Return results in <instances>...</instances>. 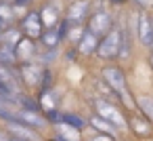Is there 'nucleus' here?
Segmentation results:
<instances>
[{
    "mask_svg": "<svg viewBox=\"0 0 153 141\" xmlns=\"http://www.w3.org/2000/svg\"><path fill=\"white\" fill-rule=\"evenodd\" d=\"M122 40H124V32L120 28H111L99 40V46H97L99 59H113V57H117L120 51H122Z\"/></svg>",
    "mask_w": 153,
    "mask_h": 141,
    "instance_id": "f257e3e1",
    "label": "nucleus"
},
{
    "mask_svg": "<svg viewBox=\"0 0 153 141\" xmlns=\"http://www.w3.org/2000/svg\"><path fill=\"white\" fill-rule=\"evenodd\" d=\"M101 76H103V80L107 82V86H109L113 93H117L122 99L128 101V84H126V76H124V72H122L120 68L107 65V68H103Z\"/></svg>",
    "mask_w": 153,
    "mask_h": 141,
    "instance_id": "f03ea898",
    "label": "nucleus"
},
{
    "mask_svg": "<svg viewBox=\"0 0 153 141\" xmlns=\"http://www.w3.org/2000/svg\"><path fill=\"white\" fill-rule=\"evenodd\" d=\"M94 110H97V114H99L101 118L109 120L113 126H117V128H126V126H128L126 116H124L122 110H117L113 103H109V101H105V99H97V101H94Z\"/></svg>",
    "mask_w": 153,
    "mask_h": 141,
    "instance_id": "7ed1b4c3",
    "label": "nucleus"
},
{
    "mask_svg": "<svg viewBox=\"0 0 153 141\" xmlns=\"http://www.w3.org/2000/svg\"><path fill=\"white\" fill-rule=\"evenodd\" d=\"M111 28H113V19H111V15L107 11H97L88 19V30L94 32L97 36H105Z\"/></svg>",
    "mask_w": 153,
    "mask_h": 141,
    "instance_id": "20e7f679",
    "label": "nucleus"
},
{
    "mask_svg": "<svg viewBox=\"0 0 153 141\" xmlns=\"http://www.w3.org/2000/svg\"><path fill=\"white\" fill-rule=\"evenodd\" d=\"M136 34H138V40H140L145 46H153V19H151L145 11L138 15Z\"/></svg>",
    "mask_w": 153,
    "mask_h": 141,
    "instance_id": "39448f33",
    "label": "nucleus"
},
{
    "mask_svg": "<svg viewBox=\"0 0 153 141\" xmlns=\"http://www.w3.org/2000/svg\"><path fill=\"white\" fill-rule=\"evenodd\" d=\"M42 28H44V23H42V19H40L38 13H30L21 21V32H25V36L27 38H34V40L42 36V32H44Z\"/></svg>",
    "mask_w": 153,
    "mask_h": 141,
    "instance_id": "423d86ee",
    "label": "nucleus"
},
{
    "mask_svg": "<svg viewBox=\"0 0 153 141\" xmlns=\"http://www.w3.org/2000/svg\"><path fill=\"white\" fill-rule=\"evenodd\" d=\"M9 135L13 137V139H23V141H40V137H38V133L32 128V126H27V124H23V122H9Z\"/></svg>",
    "mask_w": 153,
    "mask_h": 141,
    "instance_id": "0eeeda50",
    "label": "nucleus"
},
{
    "mask_svg": "<svg viewBox=\"0 0 153 141\" xmlns=\"http://www.w3.org/2000/svg\"><path fill=\"white\" fill-rule=\"evenodd\" d=\"M17 120L23 122V124H27V126H32V128H44L46 126V118L40 116V112L27 110V107L17 110Z\"/></svg>",
    "mask_w": 153,
    "mask_h": 141,
    "instance_id": "6e6552de",
    "label": "nucleus"
},
{
    "mask_svg": "<svg viewBox=\"0 0 153 141\" xmlns=\"http://www.w3.org/2000/svg\"><path fill=\"white\" fill-rule=\"evenodd\" d=\"M67 34V28L65 26H53V28H46V32H42V44L46 49H55L59 44V40Z\"/></svg>",
    "mask_w": 153,
    "mask_h": 141,
    "instance_id": "1a4fd4ad",
    "label": "nucleus"
},
{
    "mask_svg": "<svg viewBox=\"0 0 153 141\" xmlns=\"http://www.w3.org/2000/svg\"><path fill=\"white\" fill-rule=\"evenodd\" d=\"M15 53H17V61H25L30 63V59L36 55V44H34V38H21L17 44H15Z\"/></svg>",
    "mask_w": 153,
    "mask_h": 141,
    "instance_id": "9d476101",
    "label": "nucleus"
},
{
    "mask_svg": "<svg viewBox=\"0 0 153 141\" xmlns=\"http://www.w3.org/2000/svg\"><path fill=\"white\" fill-rule=\"evenodd\" d=\"M97 46H99V36L90 30H84L80 42H78V51L82 55H92V53H97Z\"/></svg>",
    "mask_w": 153,
    "mask_h": 141,
    "instance_id": "9b49d317",
    "label": "nucleus"
},
{
    "mask_svg": "<svg viewBox=\"0 0 153 141\" xmlns=\"http://www.w3.org/2000/svg\"><path fill=\"white\" fill-rule=\"evenodd\" d=\"M21 76H23V82H25L27 86H36V84L42 82L44 72H42L38 65H34V63H23V65H21Z\"/></svg>",
    "mask_w": 153,
    "mask_h": 141,
    "instance_id": "f8f14e48",
    "label": "nucleus"
},
{
    "mask_svg": "<svg viewBox=\"0 0 153 141\" xmlns=\"http://www.w3.org/2000/svg\"><path fill=\"white\" fill-rule=\"evenodd\" d=\"M15 61H17L15 46H13V44H7V42H0V63H4V65H13Z\"/></svg>",
    "mask_w": 153,
    "mask_h": 141,
    "instance_id": "ddd939ff",
    "label": "nucleus"
},
{
    "mask_svg": "<svg viewBox=\"0 0 153 141\" xmlns=\"http://www.w3.org/2000/svg\"><path fill=\"white\" fill-rule=\"evenodd\" d=\"M0 82H2L11 93H17V84H15V76L11 74V70H9V65H4V63H0Z\"/></svg>",
    "mask_w": 153,
    "mask_h": 141,
    "instance_id": "4468645a",
    "label": "nucleus"
},
{
    "mask_svg": "<svg viewBox=\"0 0 153 141\" xmlns=\"http://www.w3.org/2000/svg\"><path fill=\"white\" fill-rule=\"evenodd\" d=\"M90 124H92V126H94L97 130H101V133H107V135H111V133H115V128H117V126H113V124H111L109 120H105V118H101L99 114L90 118Z\"/></svg>",
    "mask_w": 153,
    "mask_h": 141,
    "instance_id": "2eb2a0df",
    "label": "nucleus"
},
{
    "mask_svg": "<svg viewBox=\"0 0 153 141\" xmlns=\"http://www.w3.org/2000/svg\"><path fill=\"white\" fill-rule=\"evenodd\" d=\"M61 122H63L65 126L74 128V130H82V128L86 126V122H84L80 116H76V114H61Z\"/></svg>",
    "mask_w": 153,
    "mask_h": 141,
    "instance_id": "dca6fc26",
    "label": "nucleus"
},
{
    "mask_svg": "<svg viewBox=\"0 0 153 141\" xmlns=\"http://www.w3.org/2000/svg\"><path fill=\"white\" fill-rule=\"evenodd\" d=\"M40 19H42L44 28H53V26H57L59 13H57V9H55V7H46V9L40 13Z\"/></svg>",
    "mask_w": 153,
    "mask_h": 141,
    "instance_id": "f3484780",
    "label": "nucleus"
},
{
    "mask_svg": "<svg viewBox=\"0 0 153 141\" xmlns=\"http://www.w3.org/2000/svg\"><path fill=\"white\" fill-rule=\"evenodd\" d=\"M86 2H78V4H74L71 9H69V13H67V19L71 21V23H78L84 15H86Z\"/></svg>",
    "mask_w": 153,
    "mask_h": 141,
    "instance_id": "a211bd4d",
    "label": "nucleus"
},
{
    "mask_svg": "<svg viewBox=\"0 0 153 141\" xmlns=\"http://www.w3.org/2000/svg\"><path fill=\"white\" fill-rule=\"evenodd\" d=\"M21 40V32L19 30H11V28H7L2 34H0V42H7V44H17Z\"/></svg>",
    "mask_w": 153,
    "mask_h": 141,
    "instance_id": "6ab92c4d",
    "label": "nucleus"
},
{
    "mask_svg": "<svg viewBox=\"0 0 153 141\" xmlns=\"http://www.w3.org/2000/svg\"><path fill=\"white\" fill-rule=\"evenodd\" d=\"M136 103H138V107L149 116V118H153V99H147V97H138L136 99Z\"/></svg>",
    "mask_w": 153,
    "mask_h": 141,
    "instance_id": "aec40b11",
    "label": "nucleus"
},
{
    "mask_svg": "<svg viewBox=\"0 0 153 141\" xmlns=\"http://www.w3.org/2000/svg\"><path fill=\"white\" fill-rule=\"evenodd\" d=\"M132 128H134V133H138V135H149V133L153 130L145 120H136V118L132 120Z\"/></svg>",
    "mask_w": 153,
    "mask_h": 141,
    "instance_id": "412c9836",
    "label": "nucleus"
},
{
    "mask_svg": "<svg viewBox=\"0 0 153 141\" xmlns=\"http://www.w3.org/2000/svg\"><path fill=\"white\" fill-rule=\"evenodd\" d=\"M0 17H2L7 23L13 21V9L11 7H4V4H0Z\"/></svg>",
    "mask_w": 153,
    "mask_h": 141,
    "instance_id": "4be33fe9",
    "label": "nucleus"
},
{
    "mask_svg": "<svg viewBox=\"0 0 153 141\" xmlns=\"http://www.w3.org/2000/svg\"><path fill=\"white\" fill-rule=\"evenodd\" d=\"M92 141H113V139H111V135H107V133H101V135H97Z\"/></svg>",
    "mask_w": 153,
    "mask_h": 141,
    "instance_id": "5701e85b",
    "label": "nucleus"
},
{
    "mask_svg": "<svg viewBox=\"0 0 153 141\" xmlns=\"http://www.w3.org/2000/svg\"><path fill=\"white\" fill-rule=\"evenodd\" d=\"M0 93H2V95H11V91H9V88H7L2 82H0ZM11 97H13V95H11Z\"/></svg>",
    "mask_w": 153,
    "mask_h": 141,
    "instance_id": "b1692460",
    "label": "nucleus"
},
{
    "mask_svg": "<svg viewBox=\"0 0 153 141\" xmlns=\"http://www.w3.org/2000/svg\"><path fill=\"white\" fill-rule=\"evenodd\" d=\"M0 141H11V139H9V133H4V130H0Z\"/></svg>",
    "mask_w": 153,
    "mask_h": 141,
    "instance_id": "393cba45",
    "label": "nucleus"
},
{
    "mask_svg": "<svg viewBox=\"0 0 153 141\" xmlns=\"http://www.w3.org/2000/svg\"><path fill=\"white\" fill-rule=\"evenodd\" d=\"M149 63H151V68H153V53H151V57H149Z\"/></svg>",
    "mask_w": 153,
    "mask_h": 141,
    "instance_id": "a878e982",
    "label": "nucleus"
},
{
    "mask_svg": "<svg viewBox=\"0 0 153 141\" xmlns=\"http://www.w3.org/2000/svg\"><path fill=\"white\" fill-rule=\"evenodd\" d=\"M11 141H23V139H11Z\"/></svg>",
    "mask_w": 153,
    "mask_h": 141,
    "instance_id": "bb28decb",
    "label": "nucleus"
},
{
    "mask_svg": "<svg viewBox=\"0 0 153 141\" xmlns=\"http://www.w3.org/2000/svg\"><path fill=\"white\" fill-rule=\"evenodd\" d=\"M53 141H55V139H53Z\"/></svg>",
    "mask_w": 153,
    "mask_h": 141,
    "instance_id": "cd10ccee",
    "label": "nucleus"
}]
</instances>
